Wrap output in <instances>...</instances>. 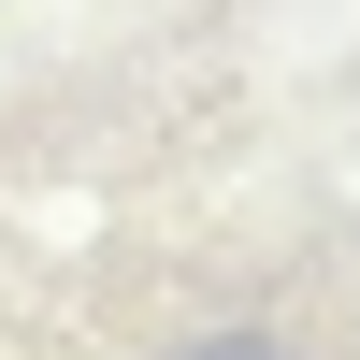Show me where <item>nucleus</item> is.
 I'll use <instances>...</instances> for the list:
<instances>
[{
	"label": "nucleus",
	"mask_w": 360,
	"mask_h": 360,
	"mask_svg": "<svg viewBox=\"0 0 360 360\" xmlns=\"http://www.w3.org/2000/svg\"><path fill=\"white\" fill-rule=\"evenodd\" d=\"M173 360H303V346H288V332H188Z\"/></svg>",
	"instance_id": "1"
}]
</instances>
